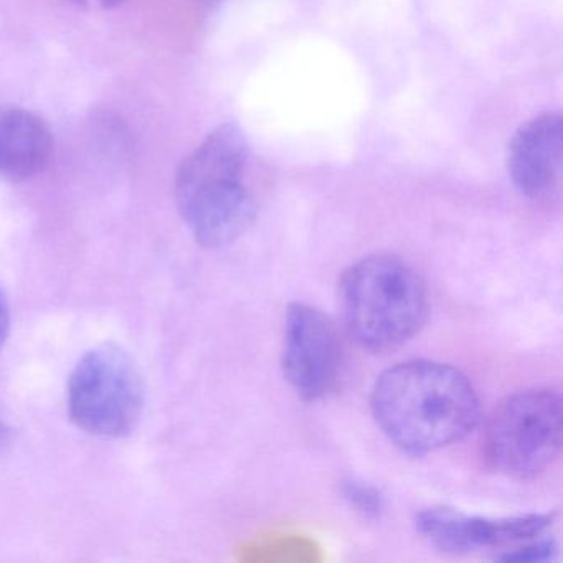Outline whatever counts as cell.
<instances>
[{
	"label": "cell",
	"mask_w": 563,
	"mask_h": 563,
	"mask_svg": "<svg viewBox=\"0 0 563 563\" xmlns=\"http://www.w3.org/2000/svg\"><path fill=\"white\" fill-rule=\"evenodd\" d=\"M371 407L382 433L413 454L464 440L479 420V400L466 375L431 361L387 368L375 382Z\"/></svg>",
	"instance_id": "cell-1"
},
{
	"label": "cell",
	"mask_w": 563,
	"mask_h": 563,
	"mask_svg": "<svg viewBox=\"0 0 563 563\" xmlns=\"http://www.w3.org/2000/svg\"><path fill=\"white\" fill-rule=\"evenodd\" d=\"M249 143L236 124L213 130L180 164L176 202L203 249L236 242L255 222L256 200L246 186Z\"/></svg>",
	"instance_id": "cell-2"
},
{
	"label": "cell",
	"mask_w": 563,
	"mask_h": 563,
	"mask_svg": "<svg viewBox=\"0 0 563 563\" xmlns=\"http://www.w3.org/2000/svg\"><path fill=\"white\" fill-rule=\"evenodd\" d=\"M339 305L349 335L367 351L385 352L420 331L428 314V291L407 260L374 253L345 269Z\"/></svg>",
	"instance_id": "cell-3"
},
{
	"label": "cell",
	"mask_w": 563,
	"mask_h": 563,
	"mask_svg": "<svg viewBox=\"0 0 563 563\" xmlns=\"http://www.w3.org/2000/svg\"><path fill=\"white\" fill-rule=\"evenodd\" d=\"M562 398L549 388L519 391L487 418L481 456L487 470L532 479L552 466L562 450Z\"/></svg>",
	"instance_id": "cell-4"
},
{
	"label": "cell",
	"mask_w": 563,
	"mask_h": 563,
	"mask_svg": "<svg viewBox=\"0 0 563 563\" xmlns=\"http://www.w3.org/2000/svg\"><path fill=\"white\" fill-rule=\"evenodd\" d=\"M67 391L71 421L93 437H126L143 415V378L130 354L118 345L87 352L71 372Z\"/></svg>",
	"instance_id": "cell-5"
},
{
	"label": "cell",
	"mask_w": 563,
	"mask_h": 563,
	"mask_svg": "<svg viewBox=\"0 0 563 563\" xmlns=\"http://www.w3.org/2000/svg\"><path fill=\"white\" fill-rule=\"evenodd\" d=\"M344 349L334 322L312 306L295 302L285 318L282 368L292 390L314 401L338 387Z\"/></svg>",
	"instance_id": "cell-6"
},
{
	"label": "cell",
	"mask_w": 563,
	"mask_h": 563,
	"mask_svg": "<svg viewBox=\"0 0 563 563\" xmlns=\"http://www.w3.org/2000/svg\"><path fill=\"white\" fill-rule=\"evenodd\" d=\"M553 522V514L490 517L467 516L450 507H428L415 517L417 532L434 549L467 553L479 549H500L529 542L542 536Z\"/></svg>",
	"instance_id": "cell-7"
},
{
	"label": "cell",
	"mask_w": 563,
	"mask_h": 563,
	"mask_svg": "<svg viewBox=\"0 0 563 563\" xmlns=\"http://www.w3.org/2000/svg\"><path fill=\"white\" fill-rule=\"evenodd\" d=\"M563 123L560 113H542L514 133L507 146V173L516 189L542 200L559 189L562 176Z\"/></svg>",
	"instance_id": "cell-8"
},
{
	"label": "cell",
	"mask_w": 563,
	"mask_h": 563,
	"mask_svg": "<svg viewBox=\"0 0 563 563\" xmlns=\"http://www.w3.org/2000/svg\"><path fill=\"white\" fill-rule=\"evenodd\" d=\"M54 154L51 128L21 107L0 108V177L25 183L41 174Z\"/></svg>",
	"instance_id": "cell-9"
},
{
	"label": "cell",
	"mask_w": 563,
	"mask_h": 563,
	"mask_svg": "<svg viewBox=\"0 0 563 563\" xmlns=\"http://www.w3.org/2000/svg\"><path fill=\"white\" fill-rule=\"evenodd\" d=\"M344 499L365 517H377L384 509V499L377 487L361 481H349L342 487Z\"/></svg>",
	"instance_id": "cell-10"
},
{
	"label": "cell",
	"mask_w": 563,
	"mask_h": 563,
	"mask_svg": "<svg viewBox=\"0 0 563 563\" xmlns=\"http://www.w3.org/2000/svg\"><path fill=\"white\" fill-rule=\"evenodd\" d=\"M553 553H555V543L550 540H540V542L527 543L522 549H516L512 552L509 550L499 559L506 562H545L552 559Z\"/></svg>",
	"instance_id": "cell-11"
},
{
	"label": "cell",
	"mask_w": 563,
	"mask_h": 563,
	"mask_svg": "<svg viewBox=\"0 0 563 563\" xmlns=\"http://www.w3.org/2000/svg\"><path fill=\"white\" fill-rule=\"evenodd\" d=\"M11 331V306L8 296L0 289V349L4 347Z\"/></svg>",
	"instance_id": "cell-12"
},
{
	"label": "cell",
	"mask_w": 563,
	"mask_h": 563,
	"mask_svg": "<svg viewBox=\"0 0 563 563\" xmlns=\"http://www.w3.org/2000/svg\"><path fill=\"white\" fill-rule=\"evenodd\" d=\"M68 2L85 11H110V9L120 8L126 0H68Z\"/></svg>",
	"instance_id": "cell-13"
},
{
	"label": "cell",
	"mask_w": 563,
	"mask_h": 563,
	"mask_svg": "<svg viewBox=\"0 0 563 563\" xmlns=\"http://www.w3.org/2000/svg\"><path fill=\"white\" fill-rule=\"evenodd\" d=\"M12 440H14V434H12L11 427L0 420V457L8 454V451L11 450Z\"/></svg>",
	"instance_id": "cell-14"
}]
</instances>
